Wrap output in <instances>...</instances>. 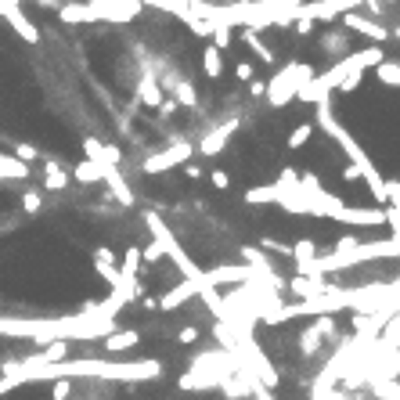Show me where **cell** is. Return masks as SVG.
Masks as SVG:
<instances>
[{"mask_svg": "<svg viewBox=\"0 0 400 400\" xmlns=\"http://www.w3.org/2000/svg\"><path fill=\"white\" fill-rule=\"evenodd\" d=\"M144 4L141 0H69V4H61L54 15L61 18L66 26H83V22H134L141 18Z\"/></svg>", "mask_w": 400, "mask_h": 400, "instance_id": "obj_1", "label": "cell"}, {"mask_svg": "<svg viewBox=\"0 0 400 400\" xmlns=\"http://www.w3.org/2000/svg\"><path fill=\"white\" fill-rule=\"evenodd\" d=\"M310 79H314V66H307V61H292V66H285L275 79L267 83V101L270 105H289Z\"/></svg>", "mask_w": 400, "mask_h": 400, "instance_id": "obj_2", "label": "cell"}, {"mask_svg": "<svg viewBox=\"0 0 400 400\" xmlns=\"http://www.w3.org/2000/svg\"><path fill=\"white\" fill-rule=\"evenodd\" d=\"M361 4H364V0H303V4L292 8V22H296V18H310V22H335V18H343L346 11H357Z\"/></svg>", "mask_w": 400, "mask_h": 400, "instance_id": "obj_3", "label": "cell"}, {"mask_svg": "<svg viewBox=\"0 0 400 400\" xmlns=\"http://www.w3.org/2000/svg\"><path fill=\"white\" fill-rule=\"evenodd\" d=\"M343 29L346 33H357V36H364V40H371V44H386V40H393L390 36V29L383 26V22H375L371 15H361V11H346L343 18Z\"/></svg>", "mask_w": 400, "mask_h": 400, "instance_id": "obj_4", "label": "cell"}, {"mask_svg": "<svg viewBox=\"0 0 400 400\" xmlns=\"http://www.w3.org/2000/svg\"><path fill=\"white\" fill-rule=\"evenodd\" d=\"M0 18L26 40V44H40V29L26 18V11H22V0H0Z\"/></svg>", "mask_w": 400, "mask_h": 400, "instance_id": "obj_5", "label": "cell"}, {"mask_svg": "<svg viewBox=\"0 0 400 400\" xmlns=\"http://www.w3.org/2000/svg\"><path fill=\"white\" fill-rule=\"evenodd\" d=\"M187 155H192V144L187 141H177V144H170L162 155H155V159H148L144 162V170H166V166H174V162H184Z\"/></svg>", "mask_w": 400, "mask_h": 400, "instance_id": "obj_6", "label": "cell"}, {"mask_svg": "<svg viewBox=\"0 0 400 400\" xmlns=\"http://www.w3.org/2000/svg\"><path fill=\"white\" fill-rule=\"evenodd\" d=\"M137 98L148 105V109H159V101H162V87H159V79L152 72H144L141 83H137Z\"/></svg>", "mask_w": 400, "mask_h": 400, "instance_id": "obj_7", "label": "cell"}, {"mask_svg": "<svg viewBox=\"0 0 400 400\" xmlns=\"http://www.w3.org/2000/svg\"><path fill=\"white\" fill-rule=\"evenodd\" d=\"M235 126H238L235 119H231V123H224V126H217V130L202 141V155H217V152L224 148V141H227L231 134H235Z\"/></svg>", "mask_w": 400, "mask_h": 400, "instance_id": "obj_8", "label": "cell"}, {"mask_svg": "<svg viewBox=\"0 0 400 400\" xmlns=\"http://www.w3.org/2000/svg\"><path fill=\"white\" fill-rule=\"evenodd\" d=\"M375 79L383 83V87H400V61L397 58H383L375 66Z\"/></svg>", "mask_w": 400, "mask_h": 400, "instance_id": "obj_9", "label": "cell"}, {"mask_svg": "<svg viewBox=\"0 0 400 400\" xmlns=\"http://www.w3.org/2000/svg\"><path fill=\"white\" fill-rule=\"evenodd\" d=\"M162 83H166V87L174 91V98H177L180 105H199V94L192 91V83H187L184 76H166Z\"/></svg>", "mask_w": 400, "mask_h": 400, "instance_id": "obj_10", "label": "cell"}, {"mask_svg": "<svg viewBox=\"0 0 400 400\" xmlns=\"http://www.w3.org/2000/svg\"><path fill=\"white\" fill-rule=\"evenodd\" d=\"M238 36H242V44H249V47H252V54H256V58L263 61V66H270V61H275V51H270V47L263 44L256 29H242Z\"/></svg>", "mask_w": 400, "mask_h": 400, "instance_id": "obj_11", "label": "cell"}, {"mask_svg": "<svg viewBox=\"0 0 400 400\" xmlns=\"http://www.w3.org/2000/svg\"><path fill=\"white\" fill-rule=\"evenodd\" d=\"M202 69H206L209 79H220V76H224V51L209 44V47L202 51Z\"/></svg>", "mask_w": 400, "mask_h": 400, "instance_id": "obj_12", "label": "cell"}, {"mask_svg": "<svg viewBox=\"0 0 400 400\" xmlns=\"http://www.w3.org/2000/svg\"><path fill=\"white\" fill-rule=\"evenodd\" d=\"M346 29H328V33H321V47L328 51V54H335V58H343V51H346Z\"/></svg>", "mask_w": 400, "mask_h": 400, "instance_id": "obj_13", "label": "cell"}, {"mask_svg": "<svg viewBox=\"0 0 400 400\" xmlns=\"http://www.w3.org/2000/svg\"><path fill=\"white\" fill-rule=\"evenodd\" d=\"M235 26H227V22H220L213 33H209V40H213V47H220V51H227L231 44H235V33H231Z\"/></svg>", "mask_w": 400, "mask_h": 400, "instance_id": "obj_14", "label": "cell"}, {"mask_svg": "<svg viewBox=\"0 0 400 400\" xmlns=\"http://www.w3.org/2000/svg\"><path fill=\"white\" fill-rule=\"evenodd\" d=\"M310 134H314V126H310V123H300L296 130L289 134V148H303V144L310 141Z\"/></svg>", "mask_w": 400, "mask_h": 400, "instance_id": "obj_15", "label": "cell"}, {"mask_svg": "<svg viewBox=\"0 0 400 400\" xmlns=\"http://www.w3.org/2000/svg\"><path fill=\"white\" fill-rule=\"evenodd\" d=\"M235 76L245 79V83H249V79H256V76H252V61H238V66H235Z\"/></svg>", "mask_w": 400, "mask_h": 400, "instance_id": "obj_16", "label": "cell"}, {"mask_svg": "<svg viewBox=\"0 0 400 400\" xmlns=\"http://www.w3.org/2000/svg\"><path fill=\"white\" fill-rule=\"evenodd\" d=\"M292 29H296L300 36H307V33H314V22H310V18H296V22H292Z\"/></svg>", "mask_w": 400, "mask_h": 400, "instance_id": "obj_17", "label": "cell"}, {"mask_svg": "<svg viewBox=\"0 0 400 400\" xmlns=\"http://www.w3.org/2000/svg\"><path fill=\"white\" fill-rule=\"evenodd\" d=\"M249 94H252V98L267 94V83H263V79H249Z\"/></svg>", "mask_w": 400, "mask_h": 400, "instance_id": "obj_18", "label": "cell"}, {"mask_svg": "<svg viewBox=\"0 0 400 400\" xmlns=\"http://www.w3.org/2000/svg\"><path fill=\"white\" fill-rule=\"evenodd\" d=\"M36 8H47V11H58L61 8V0H33Z\"/></svg>", "mask_w": 400, "mask_h": 400, "instance_id": "obj_19", "label": "cell"}, {"mask_svg": "<svg viewBox=\"0 0 400 400\" xmlns=\"http://www.w3.org/2000/svg\"><path fill=\"white\" fill-rule=\"evenodd\" d=\"M378 4H397V0H378Z\"/></svg>", "mask_w": 400, "mask_h": 400, "instance_id": "obj_20", "label": "cell"}]
</instances>
